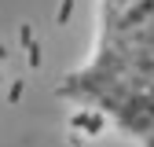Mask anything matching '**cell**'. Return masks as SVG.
<instances>
[{
  "label": "cell",
  "mask_w": 154,
  "mask_h": 147,
  "mask_svg": "<svg viewBox=\"0 0 154 147\" xmlns=\"http://www.w3.org/2000/svg\"><path fill=\"white\" fill-rule=\"evenodd\" d=\"M59 96L121 136L154 143V0H95V37Z\"/></svg>",
  "instance_id": "obj_1"
}]
</instances>
